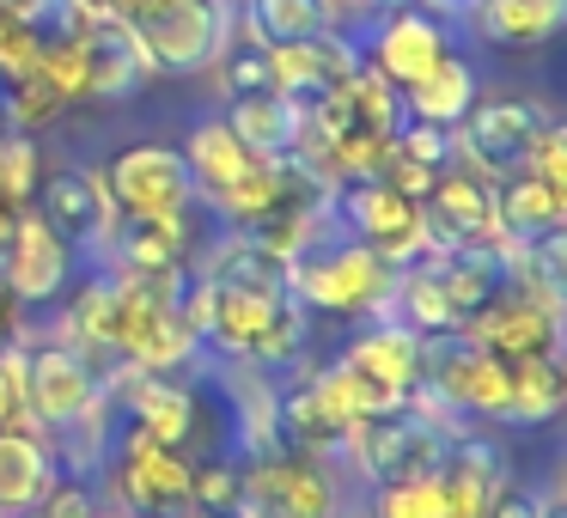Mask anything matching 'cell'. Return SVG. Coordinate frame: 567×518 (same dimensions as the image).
<instances>
[{"mask_svg": "<svg viewBox=\"0 0 567 518\" xmlns=\"http://www.w3.org/2000/svg\"><path fill=\"white\" fill-rule=\"evenodd\" d=\"M184 165H189V184H196V201L202 214H208L214 226H257L262 214L281 201L287 189V159H275V153H257L245 147V141L226 128L220 111H202L196 123H189L184 135Z\"/></svg>", "mask_w": 567, "mask_h": 518, "instance_id": "6da1fadb", "label": "cell"}, {"mask_svg": "<svg viewBox=\"0 0 567 518\" xmlns=\"http://www.w3.org/2000/svg\"><path fill=\"white\" fill-rule=\"evenodd\" d=\"M287 293L306 318H379L391 311L396 269L342 226H330L318 245L287 262Z\"/></svg>", "mask_w": 567, "mask_h": 518, "instance_id": "7a4b0ae2", "label": "cell"}, {"mask_svg": "<svg viewBox=\"0 0 567 518\" xmlns=\"http://www.w3.org/2000/svg\"><path fill=\"white\" fill-rule=\"evenodd\" d=\"M354 494H348V469L336 452H299V445H275L262 457H245V494H238L233 518H348Z\"/></svg>", "mask_w": 567, "mask_h": 518, "instance_id": "3957f363", "label": "cell"}, {"mask_svg": "<svg viewBox=\"0 0 567 518\" xmlns=\"http://www.w3.org/2000/svg\"><path fill=\"white\" fill-rule=\"evenodd\" d=\"M464 433V421L452 415H427V408H391V415H372L336 445L342 469L360 488H384V481H409L440 469V457L452 452V439Z\"/></svg>", "mask_w": 567, "mask_h": 518, "instance_id": "277c9868", "label": "cell"}, {"mask_svg": "<svg viewBox=\"0 0 567 518\" xmlns=\"http://www.w3.org/2000/svg\"><path fill=\"white\" fill-rule=\"evenodd\" d=\"M421 391L457 415L464 427H506V403H513V366L470 342L464 330L452 335H421Z\"/></svg>", "mask_w": 567, "mask_h": 518, "instance_id": "5b68a950", "label": "cell"}, {"mask_svg": "<svg viewBox=\"0 0 567 518\" xmlns=\"http://www.w3.org/2000/svg\"><path fill=\"white\" fill-rule=\"evenodd\" d=\"M189 476H196V457L184 445L116 427L111 452H104V469H99V494L128 518H165L177 506H189Z\"/></svg>", "mask_w": 567, "mask_h": 518, "instance_id": "8992f818", "label": "cell"}, {"mask_svg": "<svg viewBox=\"0 0 567 518\" xmlns=\"http://www.w3.org/2000/svg\"><path fill=\"white\" fill-rule=\"evenodd\" d=\"M104 189L116 201V220H189L202 214L189 165L172 141H128L104 159Z\"/></svg>", "mask_w": 567, "mask_h": 518, "instance_id": "52a82bcc", "label": "cell"}, {"mask_svg": "<svg viewBox=\"0 0 567 518\" xmlns=\"http://www.w3.org/2000/svg\"><path fill=\"white\" fill-rule=\"evenodd\" d=\"M153 74H202L233 31V0H153L128 19Z\"/></svg>", "mask_w": 567, "mask_h": 518, "instance_id": "ba28073f", "label": "cell"}, {"mask_svg": "<svg viewBox=\"0 0 567 518\" xmlns=\"http://www.w3.org/2000/svg\"><path fill=\"white\" fill-rule=\"evenodd\" d=\"M330 214L348 238H360L367 250H379L391 269L427 257V220H421V201L391 189L384 177H354L330 196Z\"/></svg>", "mask_w": 567, "mask_h": 518, "instance_id": "9c48e42d", "label": "cell"}, {"mask_svg": "<svg viewBox=\"0 0 567 518\" xmlns=\"http://www.w3.org/2000/svg\"><path fill=\"white\" fill-rule=\"evenodd\" d=\"M19 335V330H13ZM25 342V415L38 433H62L104 396V366L86 360L80 348L55 342V335H19Z\"/></svg>", "mask_w": 567, "mask_h": 518, "instance_id": "30bf717a", "label": "cell"}, {"mask_svg": "<svg viewBox=\"0 0 567 518\" xmlns=\"http://www.w3.org/2000/svg\"><path fill=\"white\" fill-rule=\"evenodd\" d=\"M31 208H38L43 220H50L55 232L80 250V257L104 262L111 232H116V201H111V189H104V165H80V159L43 165Z\"/></svg>", "mask_w": 567, "mask_h": 518, "instance_id": "8fae6325", "label": "cell"}, {"mask_svg": "<svg viewBox=\"0 0 567 518\" xmlns=\"http://www.w3.org/2000/svg\"><path fill=\"white\" fill-rule=\"evenodd\" d=\"M80 262L86 257H80L38 208H25L13 220V232H7V245H0V281L19 299V311H50L55 299L74 287Z\"/></svg>", "mask_w": 567, "mask_h": 518, "instance_id": "7c38bea8", "label": "cell"}, {"mask_svg": "<svg viewBox=\"0 0 567 518\" xmlns=\"http://www.w3.org/2000/svg\"><path fill=\"white\" fill-rule=\"evenodd\" d=\"M543 123H549V111H537L530 99H476L464 111V123L452 128V159H464L470 172L501 184V177L525 172V153Z\"/></svg>", "mask_w": 567, "mask_h": 518, "instance_id": "4fadbf2b", "label": "cell"}, {"mask_svg": "<svg viewBox=\"0 0 567 518\" xmlns=\"http://www.w3.org/2000/svg\"><path fill=\"white\" fill-rule=\"evenodd\" d=\"M421 220H427V250H457V245L501 250L506 245L494 232V184L482 172H470L464 159H445V172L421 196Z\"/></svg>", "mask_w": 567, "mask_h": 518, "instance_id": "5bb4252c", "label": "cell"}, {"mask_svg": "<svg viewBox=\"0 0 567 518\" xmlns=\"http://www.w3.org/2000/svg\"><path fill=\"white\" fill-rule=\"evenodd\" d=\"M367 31L372 38H360V62L384 74L396 92L427 74L440 55H452V25L427 7H384V13H372Z\"/></svg>", "mask_w": 567, "mask_h": 518, "instance_id": "9a60e30c", "label": "cell"}, {"mask_svg": "<svg viewBox=\"0 0 567 518\" xmlns=\"http://www.w3.org/2000/svg\"><path fill=\"white\" fill-rule=\"evenodd\" d=\"M464 335L482 342L488 354H501L506 366H513V360H543V354H561V311L537 305V299L518 293V287H501V293L464 323Z\"/></svg>", "mask_w": 567, "mask_h": 518, "instance_id": "2e32d148", "label": "cell"}, {"mask_svg": "<svg viewBox=\"0 0 567 518\" xmlns=\"http://www.w3.org/2000/svg\"><path fill=\"white\" fill-rule=\"evenodd\" d=\"M269 86L281 99H299V92H330L342 80H354L360 68V38L348 31H318V38H299V43H269Z\"/></svg>", "mask_w": 567, "mask_h": 518, "instance_id": "e0dca14e", "label": "cell"}, {"mask_svg": "<svg viewBox=\"0 0 567 518\" xmlns=\"http://www.w3.org/2000/svg\"><path fill=\"white\" fill-rule=\"evenodd\" d=\"M80 50H86V99L99 104H123L153 80V62L128 31V19H104V25L80 31Z\"/></svg>", "mask_w": 567, "mask_h": 518, "instance_id": "ac0fdd59", "label": "cell"}, {"mask_svg": "<svg viewBox=\"0 0 567 518\" xmlns=\"http://www.w3.org/2000/svg\"><path fill=\"white\" fill-rule=\"evenodd\" d=\"M567 25V0H476L470 7V31L476 43L506 55H530V50H549Z\"/></svg>", "mask_w": 567, "mask_h": 518, "instance_id": "d6986e66", "label": "cell"}, {"mask_svg": "<svg viewBox=\"0 0 567 518\" xmlns=\"http://www.w3.org/2000/svg\"><path fill=\"white\" fill-rule=\"evenodd\" d=\"M336 360H348V366H360L367 379L391 384L396 396H409L421 384V335L409 330L403 318H391V311H379L372 323H360Z\"/></svg>", "mask_w": 567, "mask_h": 518, "instance_id": "ffe728a7", "label": "cell"}, {"mask_svg": "<svg viewBox=\"0 0 567 518\" xmlns=\"http://www.w3.org/2000/svg\"><path fill=\"white\" fill-rule=\"evenodd\" d=\"M396 99H403V123L457 128V123H464V111L482 99V68L470 62L464 50H452V55H440L421 80H409Z\"/></svg>", "mask_w": 567, "mask_h": 518, "instance_id": "44dd1931", "label": "cell"}, {"mask_svg": "<svg viewBox=\"0 0 567 518\" xmlns=\"http://www.w3.org/2000/svg\"><path fill=\"white\" fill-rule=\"evenodd\" d=\"M62 481L55 452L38 427H7L0 433V518L38 512V500Z\"/></svg>", "mask_w": 567, "mask_h": 518, "instance_id": "7402d4cb", "label": "cell"}, {"mask_svg": "<svg viewBox=\"0 0 567 518\" xmlns=\"http://www.w3.org/2000/svg\"><path fill=\"white\" fill-rule=\"evenodd\" d=\"M561 220H567V189L543 184L530 172H513L494 184V232L506 245H530L543 232H561Z\"/></svg>", "mask_w": 567, "mask_h": 518, "instance_id": "603a6c76", "label": "cell"}, {"mask_svg": "<svg viewBox=\"0 0 567 518\" xmlns=\"http://www.w3.org/2000/svg\"><path fill=\"white\" fill-rule=\"evenodd\" d=\"M561 354H543V360H513V403H506V427L530 433V427H549L561 415Z\"/></svg>", "mask_w": 567, "mask_h": 518, "instance_id": "cb8c5ba5", "label": "cell"}, {"mask_svg": "<svg viewBox=\"0 0 567 518\" xmlns=\"http://www.w3.org/2000/svg\"><path fill=\"white\" fill-rule=\"evenodd\" d=\"M233 19H238L245 38L262 43V50H269V43H299V38L330 31L318 0H233Z\"/></svg>", "mask_w": 567, "mask_h": 518, "instance_id": "d4e9b609", "label": "cell"}, {"mask_svg": "<svg viewBox=\"0 0 567 518\" xmlns=\"http://www.w3.org/2000/svg\"><path fill=\"white\" fill-rule=\"evenodd\" d=\"M214 111L226 116V128H233V135L245 141V147L275 153V159L287 153L293 116H287V99H281V92H233V99H220Z\"/></svg>", "mask_w": 567, "mask_h": 518, "instance_id": "484cf974", "label": "cell"}, {"mask_svg": "<svg viewBox=\"0 0 567 518\" xmlns=\"http://www.w3.org/2000/svg\"><path fill=\"white\" fill-rule=\"evenodd\" d=\"M367 518H445L440 469L409 476V481H384V488H367Z\"/></svg>", "mask_w": 567, "mask_h": 518, "instance_id": "4316f807", "label": "cell"}, {"mask_svg": "<svg viewBox=\"0 0 567 518\" xmlns=\"http://www.w3.org/2000/svg\"><path fill=\"white\" fill-rule=\"evenodd\" d=\"M43 177V147L38 135H19V128H0V196H13L19 208H31Z\"/></svg>", "mask_w": 567, "mask_h": 518, "instance_id": "83f0119b", "label": "cell"}, {"mask_svg": "<svg viewBox=\"0 0 567 518\" xmlns=\"http://www.w3.org/2000/svg\"><path fill=\"white\" fill-rule=\"evenodd\" d=\"M31 518H111V500L99 494V481H80V476H62L50 494L38 500Z\"/></svg>", "mask_w": 567, "mask_h": 518, "instance_id": "f1b7e54d", "label": "cell"}, {"mask_svg": "<svg viewBox=\"0 0 567 518\" xmlns=\"http://www.w3.org/2000/svg\"><path fill=\"white\" fill-rule=\"evenodd\" d=\"M7 427H31L25 415V342H0V433Z\"/></svg>", "mask_w": 567, "mask_h": 518, "instance_id": "f546056e", "label": "cell"}, {"mask_svg": "<svg viewBox=\"0 0 567 518\" xmlns=\"http://www.w3.org/2000/svg\"><path fill=\"white\" fill-rule=\"evenodd\" d=\"M537 500H543V494L518 488V476H513V481H506V488L488 500V512H482V518H537Z\"/></svg>", "mask_w": 567, "mask_h": 518, "instance_id": "4dcf8cb0", "label": "cell"}, {"mask_svg": "<svg viewBox=\"0 0 567 518\" xmlns=\"http://www.w3.org/2000/svg\"><path fill=\"white\" fill-rule=\"evenodd\" d=\"M55 0H0V25H50Z\"/></svg>", "mask_w": 567, "mask_h": 518, "instance_id": "1f68e13d", "label": "cell"}, {"mask_svg": "<svg viewBox=\"0 0 567 518\" xmlns=\"http://www.w3.org/2000/svg\"><path fill=\"white\" fill-rule=\"evenodd\" d=\"M13 330H19V299L7 293V281H0V342H13Z\"/></svg>", "mask_w": 567, "mask_h": 518, "instance_id": "d6a6232c", "label": "cell"}, {"mask_svg": "<svg viewBox=\"0 0 567 518\" xmlns=\"http://www.w3.org/2000/svg\"><path fill=\"white\" fill-rule=\"evenodd\" d=\"M537 518H567V494H561V488H549V494L537 500Z\"/></svg>", "mask_w": 567, "mask_h": 518, "instance_id": "836d02e7", "label": "cell"}, {"mask_svg": "<svg viewBox=\"0 0 567 518\" xmlns=\"http://www.w3.org/2000/svg\"><path fill=\"white\" fill-rule=\"evenodd\" d=\"M19 214H25V208H19L13 196H0V245H7V232H13V220H19Z\"/></svg>", "mask_w": 567, "mask_h": 518, "instance_id": "e575fe53", "label": "cell"}, {"mask_svg": "<svg viewBox=\"0 0 567 518\" xmlns=\"http://www.w3.org/2000/svg\"><path fill=\"white\" fill-rule=\"evenodd\" d=\"M372 7L384 13V7H427V0H372Z\"/></svg>", "mask_w": 567, "mask_h": 518, "instance_id": "d590c367", "label": "cell"}, {"mask_svg": "<svg viewBox=\"0 0 567 518\" xmlns=\"http://www.w3.org/2000/svg\"><path fill=\"white\" fill-rule=\"evenodd\" d=\"M165 518H208V512H196V506H177V512H165Z\"/></svg>", "mask_w": 567, "mask_h": 518, "instance_id": "8d00e7d4", "label": "cell"}]
</instances>
